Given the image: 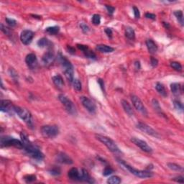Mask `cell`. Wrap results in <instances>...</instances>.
I'll return each mask as SVG.
<instances>
[{
    "label": "cell",
    "mask_w": 184,
    "mask_h": 184,
    "mask_svg": "<svg viewBox=\"0 0 184 184\" xmlns=\"http://www.w3.org/2000/svg\"><path fill=\"white\" fill-rule=\"evenodd\" d=\"M20 138L22 143V149L25 151L26 153L29 156L37 160H42L44 158V154L29 141L28 135L25 132H22L20 133Z\"/></svg>",
    "instance_id": "obj_1"
},
{
    "label": "cell",
    "mask_w": 184,
    "mask_h": 184,
    "mask_svg": "<svg viewBox=\"0 0 184 184\" xmlns=\"http://www.w3.org/2000/svg\"><path fill=\"white\" fill-rule=\"evenodd\" d=\"M60 63L62 65V68H63V74H64L65 78L69 83L72 84L73 81L74 80V66L71 64V62L64 56H60Z\"/></svg>",
    "instance_id": "obj_2"
},
{
    "label": "cell",
    "mask_w": 184,
    "mask_h": 184,
    "mask_svg": "<svg viewBox=\"0 0 184 184\" xmlns=\"http://www.w3.org/2000/svg\"><path fill=\"white\" fill-rule=\"evenodd\" d=\"M118 162L121 165H122L127 171H129L132 174H133L134 176H137V177L140 178H151L152 177L153 174L150 172V171H140V170L135 169V168L132 167L126 163L125 162H124L123 160H120V159H117Z\"/></svg>",
    "instance_id": "obj_3"
},
{
    "label": "cell",
    "mask_w": 184,
    "mask_h": 184,
    "mask_svg": "<svg viewBox=\"0 0 184 184\" xmlns=\"http://www.w3.org/2000/svg\"><path fill=\"white\" fill-rule=\"evenodd\" d=\"M95 138H96V140L101 142L102 144H104L106 147L110 150L111 152H114V153H121L119 148L118 147L116 143L112 139L108 138V137H106L101 135H95Z\"/></svg>",
    "instance_id": "obj_4"
},
{
    "label": "cell",
    "mask_w": 184,
    "mask_h": 184,
    "mask_svg": "<svg viewBox=\"0 0 184 184\" xmlns=\"http://www.w3.org/2000/svg\"><path fill=\"white\" fill-rule=\"evenodd\" d=\"M14 110H15V113L18 115L20 119L23 120L29 127H32V114L27 109L22 108V107H18V106H15Z\"/></svg>",
    "instance_id": "obj_5"
},
{
    "label": "cell",
    "mask_w": 184,
    "mask_h": 184,
    "mask_svg": "<svg viewBox=\"0 0 184 184\" xmlns=\"http://www.w3.org/2000/svg\"><path fill=\"white\" fill-rule=\"evenodd\" d=\"M0 144H1V147H11V146H12V147L20 148V149L23 148L22 143L21 140H19L18 139L9 136L2 137L0 140Z\"/></svg>",
    "instance_id": "obj_6"
},
{
    "label": "cell",
    "mask_w": 184,
    "mask_h": 184,
    "mask_svg": "<svg viewBox=\"0 0 184 184\" xmlns=\"http://www.w3.org/2000/svg\"><path fill=\"white\" fill-rule=\"evenodd\" d=\"M41 133L46 138H54L58 135L59 128L56 125H45L41 128Z\"/></svg>",
    "instance_id": "obj_7"
},
{
    "label": "cell",
    "mask_w": 184,
    "mask_h": 184,
    "mask_svg": "<svg viewBox=\"0 0 184 184\" xmlns=\"http://www.w3.org/2000/svg\"><path fill=\"white\" fill-rule=\"evenodd\" d=\"M58 99L64 106L65 110L67 111L68 114L71 115H76L77 112H76V107L74 106V103L70 100L67 96H65L63 94H60L58 96Z\"/></svg>",
    "instance_id": "obj_8"
},
{
    "label": "cell",
    "mask_w": 184,
    "mask_h": 184,
    "mask_svg": "<svg viewBox=\"0 0 184 184\" xmlns=\"http://www.w3.org/2000/svg\"><path fill=\"white\" fill-rule=\"evenodd\" d=\"M131 100H132V104L135 107V108L137 110L139 111L140 113L143 114L145 116H147V109L145 108V107L143 104V101H141V99L138 97V96H135V95H131Z\"/></svg>",
    "instance_id": "obj_9"
},
{
    "label": "cell",
    "mask_w": 184,
    "mask_h": 184,
    "mask_svg": "<svg viewBox=\"0 0 184 184\" xmlns=\"http://www.w3.org/2000/svg\"><path fill=\"white\" fill-rule=\"evenodd\" d=\"M137 127L145 134H147V135H151L152 137H155V138H159V135L156 131L151 127H150L149 125H147V124H145V123L138 122L137 124Z\"/></svg>",
    "instance_id": "obj_10"
},
{
    "label": "cell",
    "mask_w": 184,
    "mask_h": 184,
    "mask_svg": "<svg viewBox=\"0 0 184 184\" xmlns=\"http://www.w3.org/2000/svg\"><path fill=\"white\" fill-rule=\"evenodd\" d=\"M80 100L81 101L82 105L88 112H89L91 114H94L96 112V105L89 98L86 97V96H81Z\"/></svg>",
    "instance_id": "obj_11"
},
{
    "label": "cell",
    "mask_w": 184,
    "mask_h": 184,
    "mask_svg": "<svg viewBox=\"0 0 184 184\" xmlns=\"http://www.w3.org/2000/svg\"><path fill=\"white\" fill-rule=\"evenodd\" d=\"M131 142H132L135 145L140 147L144 152H147V153H150V152H152V147L150 145H148L147 143L144 140H142L137 138H131Z\"/></svg>",
    "instance_id": "obj_12"
},
{
    "label": "cell",
    "mask_w": 184,
    "mask_h": 184,
    "mask_svg": "<svg viewBox=\"0 0 184 184\" xmlns=\"http://www.w3.org/2000/svg\"><path fill=\"white\" fill-rule=\"evenodd\" d=\"M34 37V32L29 29H25L20 34V40L24 45H29Z\"/></svg>",
    "instance_id": "obj_13"
},
{
    "label": "cell",
    "mask_w": 184,
    "mask_h": 184,
    "mask_svg": "<svg viewBox=\"0 0 184 184\" xmlns=\"http://www.w3.org/2000/svg\"><path fill=\"white\" fill-rule=\"evenodd\" d=\"M25 63L29 68L32 70L35 69L37 68V65H38V61H37L36 55L34 53L28 54L25 58Z\"/></svg>",
    "instance_id": "obj_14"
},
{
    "label": "cell",
    "mask_w": 184,
    "mask_h": 184,
    "mask_svg": "<svg viewBox=\"0 0 184 184\" xmlns=\"http://www.w3.org/2000/svg\"><path fill=\"white\" fill-rule=\"evenodd\" d=\"M55 55L51 51H48L42 57V62L45 66H50L55 61Z\"/></svg>",
    "instance_id": "obj_15"
},
{
    "label": "cell",
    "mask_w": 184,
    "mask_h": 184,
    "mask_svg": "<svg viewBox=\"0 0 184 184\" xmlns=\"http://www.w3.org/2000/svg\"><path fill=\"white\" fill-rule=\"evenodd\" d=\"M77 48L84 53V54L85 55L86 57L88 58H90V59H93V60H96V54H95L94 53L91 51V50H90L89 48H88L87 46H85V45L78 44Z\"/></svg>",
    "instance_id": "obj_16"
},
{
    "label": "cell",
    "mask_w": 184,
    "mask_h": 184,
    "mask_svg": "<svg viewBox=\"0 0 184 184\" xmlns=\"http://www.w3.org/2000/svg\"><path fill=\"white\" fill-rule=\"evenodd\" d=\"M15 106L12 104V101L9 100H1V112H6V113H11L15 112L14 110Z\"/></svg>",
    "instance_id": "obj_17"
},
{
    "label": "cell",
    "mask_w": 184,
    "mask_h": 184,
    "mask_svg": "<svg viewBox=\"0 0 184 184\" xmlns=\"http://www.w3.org/2000/svg\"><path fill=\"white\" fill-rule=\"evenodd\" d=\"M56 159H57V161L58 163H62V164L71 165L73 163L72 159L64 152H60V153L58 154Z\"/></svg>",
    "instance_id": "obj_18"
},
{
    "label": "cell",
    "mask_w": 184,
    "mask_h": 184,
    "mask_svg": "<svg viewBox=\"0 0 184 184\" xmlns=\"http://www.w3.org/2000/svg\"><path fill=\"white\" fill-rule=\"evenodd\" d=\"M68 176L70 179L76 181H81V171L77 168H72L68 173Z\"/></svg>",
    "instance_id": "obj_19"
},
{
    "label": "cell",
    "mask_w": 184,
    "mask_h": 184,
    "mask_svg": "<svg viewBox=\"0 0 184 184\" xmlns=\"http://www.w3.org/2000/svg\"><path fill=\"white\" fill-rule=\"evenodd\" d=\"M52 80L53 84H55V86L57 87L59 89H62L64 86V81H63V79L62 78V76L58 74L55 76H53Z\"/></svg>",
    "instance_id": "obj_20"
},
{
    "label": "cell",
    "mask_w": 184,
    "mask_h": 184,
    "mask_svg": "<svg viewBox=\"0 0 184 184\" xmlns=\"http://www.w3.org/2000/svg\"><path fill=\"white\" fill-rule=\"evenodd\" d=\"M171 90L174 95L179 96L183 93V86L180 85V84L178 83L171 84Z\"/></svg>",
    "instance_id": "obj_21"
},
{
    "label": "cell",
    "mask_w": 184,
    "mask_h": 184,
    "mask_svg": "<svg viewBox=\"0 0 184 184\" xmlns=\"http://www.w3.org/2000/svg\"><path fill=\"white\" fill-rule=\"evenodd\" d=\"M121 106H122L123 109H124V112L129 115V117H132L134 115V111L132 110V107H131L130 104H129V102L127 101L124 100V99H122L121 101Z\"/></svg>",
    "instance_id": "obj_22"
},
{
    "label": "cell",
    "mask_w": 184,
    "mask_h": 184,
    "mask_svg": "<svg viewBox=\"0 0 184 184\" xmlns=\"http://www.w3.org/2000/svg\"><path fill=\"white\" fill-rule=\"evenodd\" d=\"M146 46H147L148 51L150 52V53L151 54H155L157 51V46L155 44V42L153 41L151 39L146 40Z\"/></svg>",
    "instance_id": "obj_23"
},
{
    "label": "cell",
    "mask_w": 184,
    "mask_h": 184,
    "mask_svg": "<svg viewBox=\"0 0 184 184\" xmlns=\"http://www.w3.org/2000/svg\"><path fill=\"white\" fill-rule=\"evenodd\" d=\"M81 181H85L87 183H93V178L88 174V171L84 169L81 170Z\"/></svg>",
    "instance_id": "obj_24"
},
{
    "label": "cell",
    "mask_w": 184,
    "mask_h": 184,
    "mask_svg": "<svg viewBox=\"0 0 184 184\" xmlns=\"http://www.w3.org/2000/svg\"><path fill=\"white\" fill-rule=\"evenodd\" d=\"M96 49L99 52L103 53H112L114 51V48H112V47L104 44H100L96 46Z\"/></svg>",
    "instance_id": "obj_25"
},
{
    "label": "cell",
    "mask_w": 184,
    "mask_h": 184,
    "mask_svg": "<svg viewBox=\"0 0 184 184\" xmlns=\"http://www.w3.org/2000/svg\"><path fill=\"white\" fill-rule=\"evenodd\" d=\"M155 88H156L157 91L160 93L161 96H163V97H166L168 96V93H167V91L165 88L164 86L160 82H157L155 85Z\"/></svg>",
    "instance_id": "obj_26"
},
{
    "label": "cell",
    "mask_w": 184,
    "mask_h": 184,
    "mask_svg": "<svg viewBox=\"0 0 184 184\" xmlns=\"http://www.w3.org/2000/svg\"><path fill=\"white\" fill-rule=\"evenodd\" d=\"M152 107H153L154 110H155V112H157L159 114H161L162 116L165 117L164 112H163V110H162L161 107H160V104H159L158 101H157V99H152Z\"/></svg>",
    "instance_id": "obj_27"
},
{
    "label": "cell",
    "mask_w": 184,
    "mask_h": 184,
    "mask_svg": "<svg viewBox=\"0 0 184 184\" xmlns=\"http://www.w3.org/2000/svg\"><path fill=\"white\" fill-rule=\"evenodd\" d=\"M51 45V43L49 41V40L46 38V37H43V38L40 39L37 42V46L40 48H46V47L50 46Z\"/></svg>",
    "instance_id": "obj_28"
},
{
    "label": "cell",
    "mask_w": 184,
    "mask_h": 184,
    "mask_svg": "<svg viewBox=\"0 0 184 184\" xmlns=\"http://www.w3.org/2000/svg\"><path fill=\"white\" fill-rule=\"evenodd\" d=\"M125 35L129 40H134L135 37V32L133 28L127 27L125 29Z\"/></svg>",
    "instance_id": "obj_29"
},
{
    "label": "cell",
    "mask_w": 184,
    "mask_h": 184,
    "mask_svg": "<svg viewBox=\"0 0 184 184\" xmlns=\"http://www.w3.org/2000/svg\"><path fill=\"white\" fill-rule=\"evenodd\" d=\"M59 31H60V27H58V26H53V27H47L46 29V32L47 33L52 35L58 34L59 32Z\"/></svg>",
    "instance_id": "obj_30"
},
{
    "label": "cell",
    "mask_w": 184,
    "mask_h": 184,
    "mask_svg": "<svg viewBox=\"0 0 184 184\" xmlns=\"http://www.w3.org/2000/svg\"><path fill=\"white\" fill-rule=\"evenodd\" d=\"M174 15H175V16L176 17V18H177L178 22L180 24V25L183 26V12H182L181 10L175 11V12H174Z\"/></svg>",
    "instance_id": "obj_31"
},
{
    "label": "cell",
    "mask_w": 184,
    "mask_h": 184,
    "mask_svg": "<svg viewBox=\"0 0 184 184\" xmlns=\"http://www.w3.org/2000/svg\"><path fill=\"white\" fill-rule=\"evenodd\" d=\"M107 182L110 184H119L121 183V178L117 176H111L107 179Z\"/></svg>",
    "instance_id": "obj_32"
},
{
    "label": "cell",
    "mask_w": 184,
    "mask_h": 184,
    "mask_svg": "<svg viewBox=\"0 0 184 184\" xmlns=\"http://www.w3.org/2000/svg\"><path fill=\"white\" fill-rule=\"evenodd\" d=\"M168 168H170L172 171H183V169L181 166H179V165L176 164V163H168L167 164Z\"/></svg>",
    "instance_id": "obj_33"
},
{
    "label": "cell",
    "mask_w": 184,
    "mask_h": 184,
    "mask_svg": "<svg viewBox=\"0 0 184 184\" xmlns=\"http://www.w3.org/2000/svg\"><path fill=\"white\" fill-rule=\"evenodd\" d=\"M48 172L53 176H59L61 173V169L58 166H53L51 169H49Z\"/></svg>",
    "instance_id": "obj_34"
},
{
    "label": "cell",
    "mask_w": 184,
    "mask_h": 184,
    "mask_svg": "<svg viewBox=\"0 0 184 184\" xmlns=\"http://www.w3.org/2000/svg\"><path fill=\"white\" fill-rule=\"evenodd\" d=\"M73 86L76 91H80L82 88V84L79 79H74L73 81Z\"/></svg>",
    "instance_id": "obj_35"
},
{
    "label": "cell",
    "mask_w": 184,
    "mask_h": 184,
    "mask_svg": "<svg viewBox=\"0 0 184 184\" xmlns=\"http://www.w3.org/2000/svg\"><path fill=\"white\" fill-rule=\"evenodd\" d=\"M92 23L95 25H99L101 22V16L99 15H97V14H95V15H93L91 19Z\"/></svg>",
    "instance_id": "obj_36"
},
{
    "label": "cell",
    "mask_w": 184,
    "mask_h": 184,
    "mask_svg": "<svg viewBox=\"0 0 184 184\" xmlns=\"http://www.w3.org/2000/svg\"><path fill=\"white\" fill-rule=\"evenodd\" d=\"M9 76H10L11 77H12V79H13L15 81H18V79H19L18 74V73L16 72V71L14 69V68H9Z\"/></svg>",
    "instance_id": "obj_37"
},
{
    "label": "cell",
    "mask_w": 184,
    "mask_h": 184,
    "mask_svg": "<svg viewBox=\"0 0 184 184\" xmlns=\"http://www.w3.org/2000/svg\"><path fill=\"white\" fill-rule=\"evenodd\" d=\"M173 105L174 107L178 111H183V105L180 101L178 100H174L173 101Z\"/></svg>",
    "instance_id": "obj_38"
},
{
    "label": "cell",
    "mask_w": 184,
    "mask_h": 184,
    "mask_svg": "<svg viewBox=\"0 0 184 184\" xmlns=\"http://www.w3.org/2000/svg\"><path fill=\"white\" fill-rule=\"evenodd\" d=\"M171 66L177 71H182V65L178 62H172L171 63Z\"/></svg>",
    "instance_id": "obj_39"
},
{
    "label": "cell",
    "mask_w": 184,
    "mask_h": 184,
    "mask_svg": "<svg viewBox=\"0 0 184 184\" xmlns=\"http://www.w3.org/2000/svg\"><path fill=\"white\" fill-rule=\"evenodd\" d=\"M24 180L26 183H32L36 180V176L34 175H27L24 177Z\"/></svg>",
    "instance_id": "obj_40"
},
{
    "label": "cell",
    "mask_w": 184,
    "mask_h": 184,
    "mask_svg": "<svg viewBox=\"0 0 184 184\" xmlns=\"http://www.w3.org/2000/svg\"><path fill=\"white\" fill-rule=\"evenodd\" d=\"M114 173V170L112 168H111L110 167H106L105 168L103 171V176H108Z\"/></svg>",
    "instance_id": "obj_41"
},
{
    "label": "cell",
    "mask_w": 184,
    "mask_h": 184,
    "mask_svg": "<svg viewBox=\"0 0 184 184\" xmlns=\"http://www.w3.org/2000/svg\"><path fill=\"white\" fill-rule=\"evenodd\" d=\"M5 20H6V22L7 23V25L10 26V27H15V26H16L17 22H16V20H14V19L6 18Z\"/></svg>",
    "instance_id": "obj_42"
},
{
    "label": "cell",
    "mask_w": 184,
    "mask_h": 184,
    "mask_svg": "<svg viewBox=\"0 0 184 184\" xmlns=\"http://www.w3.org/2000/svg\"><path fill=\"white\" fill-rule=\"evenodd\" d=\"M1 30L3 32H4L5 35H8V36H9V35H11V30L9 29L8 27H5V26H4V25L3 24H1Z\"/></svg>",
    "instance_id": "obj_43"
},
{
    "label": "cell",
    "mask_w": 184,
    "mask_h": 184,
    "mask_svg": "<svg viewBox=\"0 0 184 184\" xmlns=\"http://www.w3.org/2000/svg\"><path fill=\"white\" fill-rule=\"evenodd\" d=\"M80 27L81 29V30L83 31L84 33H87V32L89 31V27L86 24H85L84 22H81L80 24Z\"/></svg>",
    "instance_id": "obj_44"
},
{
    "label": "cell",
    "mask_w": 184,
    "mask_h": 184,
    "mask_svg": "<svg viewBox=\"0 0 184 184\" xmlns=\"http://www.w3.org/2000/svg\"><path fill=\"white\" fill-rule=\"evenodd\" d=\"M150 64L152 67H156L158 64V60L155 58L150 57Z\"/></svg>",
    "instance_id": "obj_45"
},
{
    "label": "cell",
    "mask_w": 184,
    "mask_h": 184,
    "mask_svg": "<svg viewBox=\"0 0 184 184\" xmlns=\"http://www.w3.org/2000/svg\"><path fill=\"white\" fill-rule=\"evenodd\" d=\"M106 7V9H107V11H108L109 14L110 15H113L114 12V10H115V8L114 7H112V6H110V5H105Z\"/></svg>",
    "instance_id": "obj_46"
},
{
    "label": "cell",
    "mask_w": 184,
    "mask_h": 184,
    "mask_svg": "<svg viewBox=\"0 0 184 184\" xmlns=\"http://www.w3.org/2000/svg\"><path fill=\"white\" fill-rule=\"evenodd\" d=\"M133 11H134V15H135V18H137V19L140 18V11H139L138 7H133Z\"/></svg>",
    "instance_id": "obj_47"
},
{
    "label": "cell",
    "mask_w": 184,
    "mask_h": 184,
    "mask_svg": "<svg viewBox=\"0 0 184 184\" xmlns=\"http://www.w3.org/2000/svg\"><path fill=\"white\" fill-rule=\"evenodd\" d=\"M105 33L107 34V35L110 38H112V34H113V32H112V30L111 28H106L105 29Z\"/></svg>",
    "instance_id": "obj_48"
},
{
    "label": "cell",
    "mask_w": 184,
    "mask_h": 184,
    "mask_svg": "<svg viewBox=\"0 0 184 184\" xmlns=\"http://www.w3.org/2000/svg\"><path fill=\"white\" fill-rule=\"evenodd\" d=\"M173 180H175V181H176V182H178V183H183V182H184L183 176H178V177L174 178H173Z\"/></svg>",
    "instance_id": "obj_49"
},
{
    "label": "cell",
    "mask_w": 184,
    "mask_h": 184,
    "mask_svg": "<svg viewBox=\"0 0 184 184\" xmlns=\"http://www.w3.org/2000/svg\"><path fill=\"white\" fill-rule=\"evenodd\" d=\"M145 18H147V19H151V20H155L156 19V16L155 15L152 13H146L145 14Z\"/></svg>",
    "instance_id": "obj_50"
},
{
    "label": "cell",
    "mask_w": 184,
    "mask_h": 184,
    "mask_svg": "<svg viewBox=\"0 0 184 184\" xmlns=\"http://www.w3.org/2000/svg\"><path fill=\"white\" fill-rule=\"evenodd\" d=\"M98 83H99V86H100L101 88L102 89V91H104V81L102 80V79H98Z\"/></svg>",
    "instance_id": "obj_51"
},
{
    "label": "cell",
    "mask_w": 184,
    "mask_h": 184,
    "mask_svg": "<svg viewBox=\"0 0 184 184\" xmlns=\"http://www.w3.org/2000/svg\"><path fill=\"white\" fill-rule=\"evenodd\" d=\"M67 48H68V51H69L70 53L74 54L75 52H76V51H75L74 48H73L72 47H71L70 46H68V47H67Z\"/></svg>",
    "instance_id": "obj_52"
},
{
    "label": "cell",
    "mask_w": 184,
    "mask_h": 184,
    "mask_svg": "<svg viewBox=\"0 0 184 184\" xmlns=\"http://www.w3.org/2000/svg\"><path fill=\"white\" fill-rule=\"evenodd\" d=\"M135 69L136 70H139L140 68V63L139 61H136L135 63Z\"/></svg>",
    "instance_id": "obj_53"
},
{
    "label": "cell",
    "mask_w": 184,
    "mask_h": 184,
    "mask_svg": "<svg viewBox=\"0 0 184 184\" xmlns=\"http://www.w3.org/2000/svg\"><path fill=\"white\" fill-rule=\"evenodd\" d=\"M163 25H164L166 26V28H167V27H170V25H169L168 24V23H167V24H166V22H163Z\"/></svg>",
    "instance_id": "obj_54"
}]
</instances>
